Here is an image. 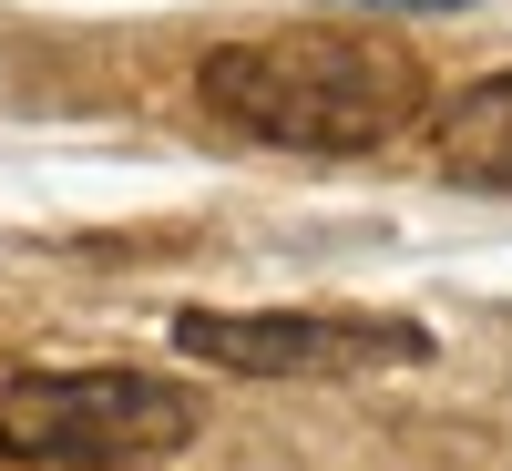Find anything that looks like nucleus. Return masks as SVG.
I'll list each match as a JSON object with an SVG mask.
<instances>
[{"mask_svg":"<svg viewBox=\"0 0 512 471\" xmlns=\"http://www.w3.org/2000/svg\"><path fill=\"white\" fill-rule=\"evenodd\" d=\"M431 164L472 195H512V72H482L431 113Z\"/></svg>","mask_w":512,"mask_h":471,"instance_id":"20e7f679","label":"nucleus"},{"mask_svg":"<svg viewBox=\"0 0 512 471\" xmlns=\"http://www.w3.org/2000/svg\"><path fill=\"white\" fill-rule=\"evenodd\" d=\"M205 431V400L154 369H11L0 379V461L31 471H144Z\"/></svg>","mask_w":512,"mask_h":471,"instance_id":"f03ea898","label":"nucleus"},{"mask_svg":"<svg viewBox=\"0 0 512 471\" xmlns=\"http://www.w3.org/2000/svg\"><path fill=\"white\" fill-rule=\"evenodd\" d=\"M195 93L216 123L277 144V154H379L420 123L431 72L400 31L369 21H297V31H256V41H216L195 72Z\"/></svg>","mask_w":512,"mask_h":471,"instance_id":"f257e3e1","label":"nucleus"},{"mask_svg":"<svg viewBox=\"0 0 512 471\" xmlns=\"http://www.w3.org/2000/svg\"><path fill=\"white\" fill-rule=\"evenodd\" d=\"M349 11H461V0H349Z\"/></svg>","mask_w":512,"mask_h":471,"instance_id":"39448f33","label":"nucleus"},{"mask_svg":"<svg viewBox=\"0 0 512 471\" xmlns=\"http://www.w3.org/2000/svg\"><path fill=\"white\" fill-rule=\"evenodd\" d=\"M175 349L246 379H349V369H420V318H338V308H185Z\"/></svg>","mask_w":512,"mask_h":471,"instance_id":"7ed1b4c3","label":"nucleus"}]
</instances>
